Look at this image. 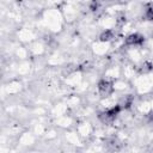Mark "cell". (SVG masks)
I'll return each instance as SVG.
<instances>
[{"label":"cell","instance_id":"3","mask_svg":"<svg viewBox=\"0 0 153 153\" xmlns=\"http://www.w3.org/2000/svg\"><path fill=\"white\" fill-rule=\"evenodd\" d=\"M98 90L103 93V94H109L112 92V84L108 80H100L98 84Z\"/></svg>","mask_w":153,"mask_h":153},{"label":"cell","instance_id":"1","mask_svg":"<svg viewBox=\"0 0 153 153\" xmlns=\"http://www.w3.org/2000/svg\"><path fill=\"white\" fill-rule=\"evenodd\" d=\"M143 43V37L139 33H131L126 38V44L128 45H140Z\"/></svg>","mask_w":153,"mask_h":153},{"label":"cell","instance_id":"5","mask_svg":"<svg viewBox=\"0 0 153 153\" xmlns=\"http://www.w3.org/2000/svg\"><path fill=\"white\" fill-rule=\"evenodd\" d=\"M112 36H114V32L111 31V30H106V31H104L102 35H100V41H109V39H111L112 38Z\"/></svg>","mask_w":153,"mask_h":153},{"label":"cell","instance_id":"4","mask_svg":"<svg viewBox=\"0 0 153 153\" xmlns=\"http://www.w3.org/2000/svg\"><path fill=\"white\" fill-rule=\"evenodd\" d=\"M145 18L147 20H153V4H148L145 10Z\"/></svg>","mask_w":153,"mask_h":153},{"label":"cell","instance_id":"2","mask_svg":"<svg viewBox=\"0 0 153 153\" xmlns=\"http://www.w3.org/2000/svg\"><path fill=\"white\" fill-rule=\"evenodd\" d=\"M120 110H121V106H120V105H116V106H114V108L106 110L104 114H102L103 117H104V121H111V120H114V118L118 115Z\"/></svg>","mask_w":153,"mask_h":153}]
</instances>
